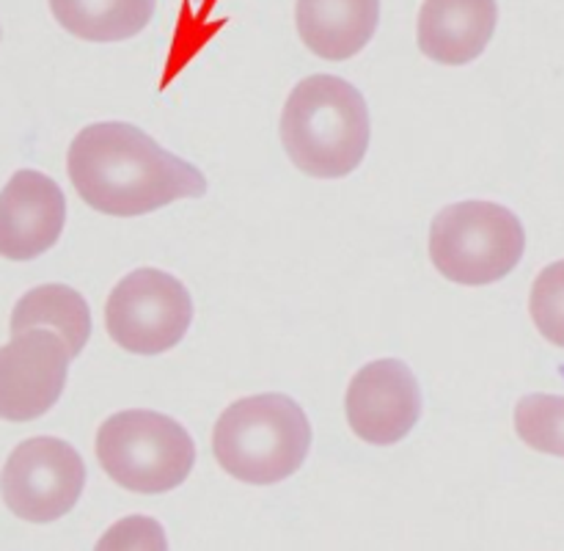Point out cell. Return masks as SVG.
<instances>
[{"label":"cell","mask_w":564,"mask_h":551,"mask_svg":"<svg viewBox=\"0 0 564 551\" xmlns=\"http://www.w3.org/2000/svg\"><path fill=\"white\" fill-rule=\"evenodd\" d=\"M66 169L77 196L113 218L147 215L176 198L207 193V180L196 165L127 121H99L77 132Z\"/></svg>","instance_id":"obj_1"},{"label":"cell","mask_w":564,"mask_h":551,"mask_svg":"<svg viewBox=\"0 0 564 551\" xmlns=\"http://www.w3.org/2000/svg\"><path fill=\"white\" fill-rule=\"evenodd\" d=\"M281 141L303 174L341 180L361 165L369 149L367 99L336 75L306 77L284 105Z\"/></svg>","instance_id":"obj_2"},{"label":"cell","mask_w":564,"mask_h":551,"mask_svg":"<svg viewBox=\"0 0 564 551\" xmlns=\"http://www.w3.org/2000/svg\"><path fill=\"white\" fill-rule=\"evenodd\" d=\"M312 446V424L286 395H253L218 417L213 455L226 474L248 485H273L303 466Z\"/></svg>","instance_id":"obj_3"},{"label":"cell","mask_w":564,"mask_h":551,"mask_svg":"<svg viewBox=\"0 0 564 551\" xmlns=\"http://www.w3.org/2000/svg\"><path fill=\"white\" fill-rule=\"evenodd\" d=\"M527 231L512 209L494 202H460L441 209L430 226V257L455 284L485 287L518 268Z\"/></svg>","instance_id":"obj_4"},{"label":"cell","mask_w":564,"mask_h":551,"mask_svg":"<svg viewBox=\"0 0 564 551\" xmlns=\"http://www.w3.org/2000/svg\"><path fill=\"white\" fill-rule=\"evenodd\" d=\"M97 461L113 483L135 494H165L196 463L191 433L158 411H119L99 424Z\"/></svg>","instance_id":"obj_5"},{"label":"cell","mask_w":564,"mask_h":551,"mask_svg":"<svg viewBox=\"0 0 564 551\" xmlns=\"http://www.w3.org/2000/svg\"><path fill=\"white\" fill-rule=\"evenodd\" d=\"M193 323V301L176 276L158 268L132 270L113 287L105 328L121 350L158 356L180 345Z\"/></svg>","instance_id":"obj_6"},{"label":"cell","mask_w":564,"mask_h":551,"mask_svg":"<svg viewBox=\"0 0 564 551\" xmlns=\"http://www.w3.org/2000/svg\"><path fill=\"white\" fill-rule=\"evenodd\" d=\"M86 485V466L72 444L36 435L17 446L0 474V494L17 518L50 523L77 505Z\"/></svg>","instance_id":"obj_7"},{"label":"cell","mask_w":564,"mask_h":551,"mask_svg":"<svg viewBox=\"0 0 564 551\" xmlns=\"http://www.w3.org/2000/svg\"><path fill=\"white\" fill-rule=\"evenodd\" d=\"M69 347L55 331L31 328L0 347V419L31 422L64 395Z\"/></svg>","instance_id":"obj_8"},{"label":"cell","mask_w":564,"mask_h":551,"mask_svg":"<svg viewBox=\"0 0 564 551\" xmlns=\"http://www.w3.org/2000/svg\"><path fill=\"white\" fill-rule=\"evenodd\" d=\"M352 433L375 446L405 439L422 417L416 375L400 358H378L356 372L345 397Z\"/></svg>","instance_id":"obj_9"},{"label":"cell","mask_w":564,"mask_h":551,"mask_svg":"<svg viewBox=\"0 0 564 551\" xmlns=\"http://www.w3.org/2000/svg\"><path fill=\"white\" fill-rule=\"evenodd\" d=\"M66 198L42 171L22 169L0 191V257L28 262L58 242Z\"/></svg>","instance_id":"obj_10"},{"label":"cell","mask_w":564,"mask_h":551,"mask_svg":"<svg viewBox=\"0 0 564 551\" xmlns=\"http://www.w3.org/2000/svg\"><path fill=\"white\" fill-rule=\"evenodd\" d=\"M496 22V0H424L419 11V50L446 66L471 64L494 39Z\"/></svg>","instance_id":"obj_11"},{"label":"cell","mask_w":564,"mask_h":551,"mask_svg":"<svg viewBox=\"0 0 564 551\" xmlns=\"http://www.w3.org/2000/svg\"><path fill=\"white\" fill-rule=\"evenodd\" d=\"M297 33L314 55L347 61L372 42L380 0H297Z\"/></svg>","instance_id":"obj_12"},{"label":"cell","mask_w":564,"mask_h":551,"mask_svg":"<svg viewBox=\"0 0 564 551\" xmlns=\"http://www.w3.org/2000/svg\"><path fill=\"white\" fill-rule=\"evenodd\" d=\"M31 328H50L66 342L72 358L80 356L91 336V312L86 298L66 284H42L17 301L11 312V336Z\"/></svg>","instance_id":"obj_13"},{"label":"cell","mask_w":564,"mask_h":551,"mask_svg":"<svg viewBox=\"0 0 564 551\" xmlns=\"http://www.w3.org/2000/svg\"><path fill=\"white\" fill-rule=\"evenodd\" d=\"M158 0H50L64 31L83 42H124L152 22Z\"/></svg>","instance_id":"obj_14"},{"label":"cell","mask_w":564,"mask_h":551,"mask_svg":"<svg viewBox=\"0 0 564 551\" xmlns=\"http://www.w3.org/2000/svg\"><path fill=\"white\" fill-rule=\"evenodd\" d=\"M516 430L532 450L564 457V397L527 395L516 408Z\"/></svg>","instance_id":"obj_15"},{"label":"cell","mask_w":564,"mask_h":551,"mask_svg":"<svg viewBox=\"0 0 564 551\" xmlns=\"http://www.w3.org/2000/svg\"><path fill=\"white\" fill-rule=\"evenodd\" d=\"M534 325L551 345L564 347V259L540 270L529 295Z\"/></svg>","instance_id":"obj_16"}]
</instances>
